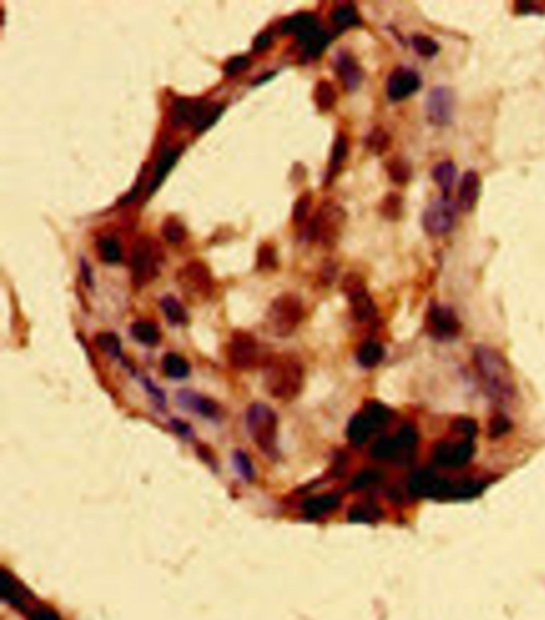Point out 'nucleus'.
Here are the masks:
<instances>
[{
  "label": "nucleus",
  "instance_id": "nucleus-22",
  "mask_svg": "<svg viewBox=\"0 0 545 620\" xmlns=\"http://www.w3.org/2000/svg\"><path fill=\"white\" fill-rule=\"evenodd\" d=\"M316 28V20L312 13H297L294 16L288 18L287 21L283 23L282 26V33L283 34H294L299 37V40L302 37H306L307 34L312 33Z\"/></svg>",
  "mask_w": 545,
  "mask_h": 620
},
{
  "label": "nucleus",
  "instance_id": "nucleus-17",
  "mask_svg": "<svg viewBox=\"0 0 545 620\" xmlns=\"http://www.w3.org/2000/svg\"><path fill=\"white\" fill-rule=\"evenodd\" d=\"M421 87V77L413 69L398 67L390 74L387 80V94L392 101H402L409 98Z\"/></svg>",
  "mask_w": 545,
  "mask_h": 620
},
{
  "label": "nucleus",
  "instance_id": "nucleus-15",
  "mask_svg": "<svg viewBox=\"0 0 545 620\" xmlns=\"http://www.w3.org/2000/svg\"><path fill=\"white\" fill-rule=\"evenodd\" d=\"M473 455V446L468 440L451 443L441 441L434 449V460L446 469H461Z\"/></svg>",
  "mask_w": 545,
  "mask_h": 620
},
{
  "label": "nucleus",
  "instance_id": "nucleus-12",
  "mask_svg": "<svg viewBox=\"0 0 545 620\" xmlns=\"http://www.w3.org/2000/svg\"><path fill=\"white\" fill-rule=\"evenodd\" d=\"M226 357L233 370H253L259 360L258 341L246 331H233L226 347Z\"/></svg>",
  "mask_w": 545,
  "mask_h": 620
},
{
  "label": "nucleus",
  "instance_id": "nucleus-48",
  "mask_svg": "<svg viewBox=\"0 0 545 620\" xmlns=\"http://www.w3.org/2000/svg\"><path fill=\"white\" fill-rule=\"evenodd\" d=\"M509 427H510V424H509V421L505 419V417H502V416L496 417V419L491 421V430H490L491 438H497V436L504 435L507 430H509Z\"/></svg>",
  "mask_w": 545,
  "mask_h": 620
},
{
  "label": "nucleus",
  "instance_id": "nucleus-8",
  "mask_svg": "<svg viewBox=\"0 0 545 620\" xmlns=\"http://www.w3.org/2000/svg\"><path fill=\"white\" fill-rule=\"evenodd\" d=\"M223 112V106L208 101L177 99L171 107V123L175 126L191 125L195 131H204L214 123Z\"/></svg>",
  "mask_w": 545,
  "mask_h": 620
},
{
  "label": "nucleus",
  "instance_id": "nucleus-38",
  "mask_svg": "<svg viewBox=\"0 0 545 620\" xmlns=\"http://www.w3.org/2000/svg\"><path fill=\"white\" fill-rule=\"evenodd\" d=\"M382 482V473L375 469H366L355 475L351 483L352 491H363L370 489L373 486H376Z\"/></svg>",
  "mask_w": 545,
  "mask_h": 620
},
{
  "label": "nucleus",
  "instance_id": "nucleus-25",
  "mask_svg": "<svg viewBox=\"0 0 545 620\" xmlns=\"http://www.w3.org/2000/svg\"><path fill=\"white\" fill-rule=\"evenodd\" d=\"M301 42L304 43V53L310 58H316V56L323 53V50L328 47L329 43V34L325 31L316 28L312 33L302 37Z\"/></svg>",
  "mask_w": 545,
  "mask_h": 620
},
{
  "label": "nucleus",
  "instance_id": "nucleus-5",
  "mask_svg": "<svg viewBox=\"0 0 545 620\" xmlns=\"http://www.w3.org/2000/svg\"><path fill=\"white\" fill-rule=\"evenodd\" d=\"M246 427L255 445L265 455L275 458L278 443V417L275 411L264 403H253L246 411Z\"/></svg>",
  "mask_w": 545,
  "mask_h": 620
},
{
  "label": "nucleus",
  "instance_id": "nucleus-36",
  "mask_svg": "<svg viewBox=\"0 0 545 620\" xmlns=\"http://www.w3.org/2000/svg\"><path fill=\"white\" fill-rule=\"evenodd\" d=\"M162 236H163L165 240H167L168 243L177 245V243L185 242L187 232H186L185 224H182L180 219H176V218L171 216V218H167V219L163 221V224H162Z\"/></svg>",
  "mask_w": 545,
  "mask_h": 620
},
{
  "label": "nucleus",
  "instance_id": "nucleus-16",
  "mask_svg": "<svg viewBox=\"0 0 545 620\" xmlns=\"http://www.w3.org/2000/svg\"><path fill=\"white\" fill-rule=\"evenodd\" d=\"M427 120L432 125L443 126L451 122L454 111V94L446 87H436L430 92L427 103Z\"/></svg>",
  "mask_w": 545,
  "mask_h": 620
},
{
  "label": "nucleus",
  "instance_id": "nucleus-4",
  "mask_svg": "<svg viewBox=\"0 0 545 620\" xmlns=\"http://www.w3.org/2000/svg\"><path fill=\"white\" fill-rule=\"evenodd\" d=\"M163 261V250L157 240L145 236L136 238V242L131 246L130 256L133 284L136 288H143L152 280H155Z\"/></svg>",
  "mask_w": 545,
  "mask_h": 620
},
{
  "label": "nucleus",
  "instance_id": "nucleus-6",
  "mask_svg": "<svg viewBox=\"0 0 545 620\" xmlns=\"http://www.w3.org/2000/svg\"><path fill=\"white\" fill-rule=\"evenodd\" d=\"M304 320V304L299 296L285 293L272 301L265 315L268 330L278 338H288Z\"/></svg>",
  "mask_w": 545,
  "mask_h": 620
},
{
  "label": "nucleus",
  "instance_id": "nucleus-24",
  "mask_svg": "<svg viewBox=\"0 0 545 620\" xmlns=\"http://www.w3.org/2000/svg\"><path fill=\"white\" fill-rule=\"evenodd\" d=\"M384 358V347L376 341H366L360 345L357 352V360L365 368H375Z\"/></svg>",
  "mask_w": 545,
  "mask_h": 620
},
{
  "label": "nucleus",
  "instance_id": "nucleus-47",
  "mask_svg": "<svg viewBox=\"0 0 545 620\" xmlns=\"http://www.w3.org/2000/svg\"><path fill=\"white\" fill-rule=\"evenodd\" d=\"M454 427L458 430V433H461L468 441H470L475 433H477V426H475V422L472 419H467V417H462V419L456 421Z\"/></svg>",
  "mask_w": 545,
  "mask_h": 620
},
{
  "label": "nucleus",
  "instance_id": "nucleus-28",
  "mask_svg": "<svg viewBox=\"0 0 545 620\" xmlns=\"http://www.w3.org/2000/svg\"><path fill=\"white\" fill-rule=\"evenodd\" d=\"M336 99H338V94H336L331 82L328 80L316 82V85L314 88V101L320 111L333 109V106L336 104Z\"/></svg>",
  "mask_w": 545,
  "mask_h": 620
},
{
  "label": "nucleus",
  "instance_id": "nucleus-42",
  "mask_svg": "<svg viewBox=\"0 0 545 620\" xmlns=\"http://www.w3.org/2000/svg\"><path fill=\"white\" fill-rule=\"evenodd\" d=\"M411 43H413V48L416 50V53L424 56V58H432V56L439 53V43L429 35L417 34L411 39Z\"/></svg>",
  "mask_w": 545,
  "mask_h": 620
},
{
  "label": "nucleus",
  "instance_id": "nucleus-9",
  "mask_svg": "<svg viewBox=\"0 0 545 620\" xmlns=\"http://www.w3.org/2000/svg\"><path fill=\"white\" fill-rule=\"evenodd\" d=\"M392 411L378 402H370L363 411L352 417L347 427V436L355 446H361L375 435L379 428L387 426Z\"/></svg>",
  "mask_w": 545,
  "mask_h": 620
},
{
  "label": "nucleus",
  "instance_id": "nucleus-21",
  "mask_svg": "<svg viewBox=\"0 0 545 620\" xmlns=\"http://www.w3.org/2000/svg\"><path fill=\"white\" fill-rule=\"evenodd\" d=\"M397 445H398V462L400 464H407L408 460L413 459L416 446H417V432L413 426H403L398 430L397 435Z\"/></svg>",
  "mask_w": 545,
  "mask_h": 620
},
{
  "label": "nucleus",
  "instance_id": "nucleus-39",
  "mask_svg": "<svg viewBox=\"0 0 545 620\" xmlns=\"http://www.w3.org/2000/svg\"><path fill=\"white\" fill-rule=\"evenodd\" d=\"M256 267L261 272H270L278 267V258L277 251L272 245L264 243L259 246L258 250V259H256Z\"/></svg>",
  "mask_w": 545,
  "mask_h": 620
},
{
  "label": "nucleus",
  "instance_id": "nucleus-46",
  "mask_svg": "<svg viewBox=\"0 0 545 620\" xmlns=\"http://www.w3.org/2000/svg\"><path fill=\"white\" fill-rule=\"evenodd\" d=\"M248 67H250V58H246V56H236V58L227 61V65L224 66V72L227 75H237L240 72L246 71Z\"/></svg>",
  "mask_w": 545,
  "mask_h": 620
},
{
  "label": "nucleus",
  "instance_id": "nucleus-33",
  "mask_svg": "<svg viewBox=\"0 0 545 620\" xmlns=\"http://www.w3.org/2000/svg\"><path fill=\"white\" fill-rule=\"evenodd\" d=\"M98 255L107 264H119L122 261V246L114 237H103L98 240Z\"/></svg>",
  "mask_w": 545,
  "mask_h": 620
},
{
  "label": "nucleus",
  "instance_id": "nucleus-35",
  "mask_svg": "<svg viewBox=\"0 0 545 620\" xmlns=\"http://www.w3.org/2000/svg\"><path fill=\"white\" fill-rule=\"evenodd\" d=\"M331 21L339 29H346L360 24V16L357 13V9H355L353 5L347 4V5H339V7H336L333 10Z\"/></svg>",
  "mask_w": 545,
  "mask_h": 620
},
{
  "label": "nucleus",
  "instance_id": "nucleus-11",
  "mask_svg": "<svg viewBox=\"0 0 545 620\" xmlns=\"http://www.w3.org/2000/svg\"><path fill=\"white\" fill-rule=\"evenodd\" d=\"M177 283L182 291L191 297L208 299L214 291V280L208 265L202 261H191L177 270Z\"/></svg>",
  "mask_w": 545,
  "mask_h": 620
},
{
  "label": "nucleus",
  "instance_id": "nucleus-41",
  "mask_svg": "<svg viewBox=\"0 0 545 620\" xmlns=\"http://www.w3.org/2000/svg\"><path fill=\"white\" fill-rule=\"evenodd\" d=\"M381 214L390 221L400 219L403 214V200L398 194H389L381 204Z\"/></svg>",
  "mask_w": 545,
  "mask_h": 620
},
{
  "label": "nucleus",
  "instance_id": "nucleus-34",
  "mask_svg": "<svg viewBox=\"0 0 545 620\" xmlns=\"http://www.w3.org/2000/svg\"><path fill=\"white\" fill-rule=\"evenodd\" d=\"M456 173L458 172H456V165L451 160L440 162L439 165H435V168L432 170L434 181L439 184L443 192H448L449 189H451L456 179Z\"/></svg>",
  "mask_w": 545,
  "mask_h": 620
},
{
  "label": "nucleus",
  "instance_id": "nucleus-27",
  "mask_svg": "<svg viewBox=\"0 0 545 620\" xmlns=\"http://www.w3.org/2000/svg\"><path fill=\"white\" fill-rule=\"evenodd\" d=\"M160 307L162 312L170 323L173 325H186L187 323V312L186 309L182 307V304L176 299L173 296H165L163 299L160 301Z\"/></svg>",
  "mask_w": 545,
  "mask_h": 620
},
{
  "label": "nucleus",
  "instance_id": "nucleus-20",
  "mask_svg": "<svg viewBox=\"0 0 545 620\" xmlns=\"http://www.w3.org/2000/svg\"><path fill=\"white\" fill-rule=\"evenodd\" d=\"M341 497L338 494H321L307 499L302 504V511L309 518H320L323 515H328L339 507Z\"/></svg>",
  "mask_w": 545,
  "mask_h": 620
},
{
  "label": "nucleus",
  "instance_id": "nucleus-43",
  "mask_svg": "<svg viewBox=\"0 0 545 620\" xmlns=\"http://www.w3.org/2000/svg\"><path fill=\"white\" fill-rule=\"evenodd\" d=\"M97 344L101 350L112 357L120 355V339L112 333H101L97 336Z\"/></svg>",
  "mask_w": 545,
  "mask_h": 620
},
{
  "label": "nucleus",
  "instance_id": "nucleus-26",
  "mask_svg": "<svg viewBox=\"0 0 545 620\" xmlns=\"http://www.w3.org/2000/svg\"><path fill=\"white\" fill-rule=\"evenodd\" d=\"M162 368L165 375L173 379H185L191 372V365L187 363L186 358L177 355V353H167L163 357Z\"/></svg>",
  "mask_w": 545,
  "mask_h": 620
},
{
  "label": "nucleus",
  "instance_id": "nucleus-40",
  "mask_svg": "<svg viewBox=\"0 0 545 620\" xmlns=\"http://www.w3.org/2000/svg\"><path fill=\"white\" fill-rule=\"evenodd\" d=\"M390 145V135L382 128H375L368 138H366V148H368L373 154L381 155Z\"/></svg>",
  "mask_w": 545,
  "mask_h": 620
},
{
  "label": "nucleus",
  "instance_id": "nucleus-32",
  "mask_svg": "<svg viewBox=\"0 0 545 620\" xmlns=\"http://www.w3.org/2000/svg\"><path fill=\"white\" fill-rule=\"evenodd\" d=\"M347 152H348L347 138L346 135H339L333 144L331 159H329V167H328V179H331L333 176L338 175V172L342 168V163L346 160Z\"/></svg>",
  "mask_w": 545,
  "mask_h": 620
},
{
  "label": "nucleus",
  "instance_id": "nucleus-37",
  "mask_svg": "<svg viewBox=\"0 0 545 620\" xmlns=\"http://www.w3.org/2000/svg\"><path fill=\"white\" fill-rule=\"evenodd\" d=\"M387 173L389 178L397 182V184H407L411 178V165L403 157H394L387 162Z\"/></svg>",
  "mask_w": 545,
  "mask_h": 620
},
{
  "label": "nucleus",
  "instance_id": "nucleus-19",
  "mask_svg": "<svg viewBox=\"0 0 545 620\" xmlns=\"http://www.w3.org/2000/svg\"><path fill=\"white\" fill-rule=\"evenodd\" d=\"M336 69H338V75L348 92L360 87L361 79H363V72H361L357 61L351 55L341 53L338 56V61H336Z\"/></svg>",
  "mask_w": 545,
  "mask_h": 620
},
{
  "label": "nucleus",
  "instance_id": "nucleus-31",
  "mask_svg": "<svg viewBox=\"0 0 545 620\" xmlns=\"http://www.w3.org/2000/svg\"><path fill=\"white\" fill-rule=\"evenodd\" d=\"M371 455L376 460L398 462V445L395 436H382L371 448Z\"/></svg>",
  "mask_w": 545,
  "mask_h": 620
},
{
  "label": "nucleus",
  "instance_id": "nucleus-14",
  "mask_svg": "<svg viewBox=\"0 0 545 620\" xmlns=\"http://www.w3.org/2000/svg\"><path fill=\"white\" fill-rule=\"evenodd\" d=\"M456 223V205L449 199H440L434 201L422 216V224L430 236H445L454 227Z\"/></svg>",
  "mask_w": 545,
  "mask_h": 620
},
{
  "label": "nucleus",
  "instance_id": "nucleus-23",
  "mask_svg": "<svg viewBox=\"0 0 545 620\" xmlns=\"http://www.w3.org/2000/svg\"><path fill=\"white\" fill-rule=\"evenodd\" d=\"M130 331H131V336L135 338L138 343L149 345V347L157 345L158 343H160V338H162L160 330H158L157 325L150 323V321H144V320L135 321V323L131 325Z\"/></svg>",
  "mask_w": 545,
  "mask_h": 620
},
{
  "label": "nucleus",
  "instance_id": "nucleus-13",
  "mask_svg": "<svg viewBox=\"0 0 545 620\" xmlns=\"http://www.w3.org/2000/svg\"><path fill=\"white\" fill-rule=\"evenodd\" d=\"M426 330L430 338L436 341H449L461 333V321L453 309L435 304L427 312Z\"/></svg>",
  "mask_w": 545,
  "mask_h": 620
},
{
  "label": "nucleus",
  "instance_id": "nucleus-45",
  "mask_svg": "<svg viewBox=\"0 0 545 620\" xmlns=\"http://www.w3.org/2000/svg\"><path fill=\"white\" fill-rule=\"evenodd\" d=\"M233 462H236V467L240 475H242L245 480H253V477H255V469H253V464L248 455H246L243 451H237L233 454Z\"/></svg>",
  "mask_w": 545,
  "mask_h": 620
},
{
  "label": "nucleus",
  "instance_id": "nucleus-49",
  "mask_svg": "<svg viewBox=\"0 0 545 620\" xmlns=\"http://www.w3.org/2000/svg\"><path fill=\"white\" fill-rule=\"evenodd\" d=\"M272 43V37L269 33L259 34L255 40V52H264V50H268Z\"/></svg>",
  "mask_w": 545,
  "mask_h": 620
},
{
  "label": "nucleus",
  "instance_id": "nucleus-1",
  "mask_svg": "<svg viewBox=\"0 0 545 620\" xmlns=\"http://www.w3.org/2000/svg\"><path fill=\"white\" fill-rule=\"evenodd\" d=\"M473 362L483 390L494 403L507 404L515 398V381L502 353L488 345H478L473 352Z\"/></svg>",
  "mask_w": 545,
  "mask_h": 620
},
{
  "label": "nucleus",
  "instance_id": "nucleus-3",
  "mask_svg": "<svg viewBox=\"0 0 545 620\" xmlns=\"http://www.w3.org/2000/svg\"><path fill=\"white\" fill-rule=\"evenodd\" d=\"M483 485L475 480H448L432 470L416 472L408 482V492L413 497L429 499H472L478 496Z\"/></svg>",
  "mask_w": 545,
  "mask_h": 620
},
{
  "label": "nucleus",
  "instance_id": "nucleus-30",
  "mask_svg": "<svg viewBox=\"0 0 545 620\" xmlns=\"http://www.w3.org/2000/svg\"><path fill=\"white\" fill-rule=\"evenodd\" d=\"M177 155H180V152L177 150H165L163 152L160 160H158L157 167H155V173H154V178H152V182L149 186V192H154L155 189L162 184L163 179L167 178L170 170L173 168V165L176 163Z\"/></svg>",
  "mask_w": 545,
  "mask_h": 620
},
{
  "label": "nucleus",
  "instance_id": "nucleus-10",
  "mask_svg": "<svg viewBox=\"0 0 545 620\" xmlns=\"http://www.w3.org/2000/svg\"><path fill=\"white\" fill-rule=\"evenodd\" d=\"M341 288L342 293L347 296L348 302H351L352 315L355 320L360 321V323H368V321L376 317V304L370 296L368 289H366L363 277L358 274H347L342 278Z\"/></svg>",
  "mask_w": 545,
  "mask_h": 620
},
{
  "label": "nucleus",
  "instance_id": "nucleus-29",
  "mask_svg": "<svg viewBox=\"0 0 545 620\" xmlns=\"http://www.w3.org/2000/svg\"><path fill=\"white\" fill-rule=\"evenodd\" d=\"M382 510L373 502H361L348 510V520L355 523H373L381 518Z\"/></svg>",
  "mask_w": 545,
  "mask_h": 620
},
{
  "label": "nucleus",
  "instance_id": "nucleus-18",
  "mask_svg": "<svg viewBox=\"0 0 545 620\" xmlns=\"http://www.w3.org/2000/svg\"><path fill=\"white\" fill-rule=\"evenodd\" d=\"M480 176L477 172H467L464 175V178L461 181V187H459V197H458V204L462 211H472L473 206L477 205L478 195H480Z\"/></svg>",
  "mask_w": 545,
  "mask_h": 620
},
{
  "label": "nucleus",
  "instance_id": "nucleus-44",
  "mask_svg": "<svg viewBox=\"0 0 545 620\" xmlns=\"http://www.w3.org/2000/svg\"><path fill=\"white\" fill-rule=\"evenodd\" d=\"M310 205H312V199H310V194H302L299 199H297L296 205L293 208V221L296 224H301L306 221Z\"/></svg>",
  "mask_w": 545,
  "mask_h": 620
},
{
  "label": "nucleus",
  "instance_id": "nucleus-7",
  "mask_svg": "<svg viewBox=\"0 0 545 620\" xmlns=\"http://www.w3.org/2000/svg\"><path fill=\"white\" fill-rule=\"evenodd\" d=\"M346 219L344 208L333 200H326L310 223L309 238L325 248H333L339 242Z\"/></svg>",
  "mask_w": 545,
  "mask_h": 620
},
{
  "label": "nucleus",
  "instance_id": "nucleus-2",
  "mask_svg": "<svg viewBox=\"0 0 545 620\" xmlns=\"http://www.w3.org/2000/svg\"><path fill=\"white\" fill-rule=\"evenodd\" d=\"M263 377L264 387L270 397L275 400L291 402L301 394L306 371L299 358L291 353H282L268 358L264 363Z\"/></svg>",
  "mask_w": 545,
  "mask_h": 620
}]
</instances>
